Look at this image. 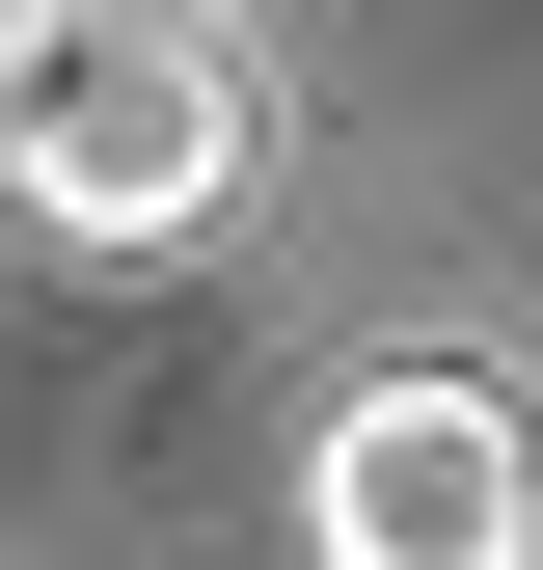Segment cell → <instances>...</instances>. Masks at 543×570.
<instances>
[{
	"label": "cell",
	"mask_w": 543,
	"mask_h": 570,
	"mask_svg": "<svg viewBox=\"0 0 543 570\" xmlns=\"http://www.w3.org/2000/svg\"><path fill=\"white\" fill-rule=\"evenodd\" d=\"M0 190H28L55 245H190L272 190V82L218 0H28V55H0Z\"/></svg>",
	"instance_id": "cell-1"
},
{
	"label": "cell",
	"mask_w": 543,
	"mask_h": 570,
	"mask_svg": "<svg viewBox=\"0 0 543 570\" xmlns=\"http://www.w3.org/2000/svg\"><path fill=\"white\" fill-rule=\"evenodd\" d=\"M299 543L326 570H543V407L490 353H381L299 462Z\"/></svg>",
	"instance_id": "cell-2"
},
{
	"label": "cell",
	"mask_w": 543,
	"mask_h": 570,
	"mask_svg": "<svg viewBox=\"0 0 543 570\" xmlns=\"http://www.w3.org/2000/svg\"><path fill=\"white\" fill-rule=\"evenodd\" d=\"M0 55H28V0H0Z\"/></svg>",
	"instance_id": "cell-3"
}]
</instances>
